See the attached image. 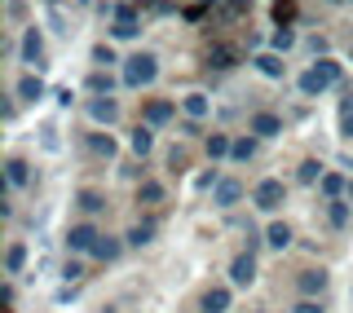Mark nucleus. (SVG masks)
Segmentation results:
<instances>
[{
    "label": "nucleus",
    "mask_w": 353,
    "mask_h": 313,
    "mask_svg": "<svg viewBox=\"0 0 353 313\" xmlns=\"http://www.w3.org/2000/svg\"><path fill=\"white\" fill-rule=\"evenodd\" d=\"M340 80V62H331V58H318L314 66H309V71L301 75V93L305 97H323L331 84Z\"/></svg>",
    "instance_id": "nucleus-1"
},
{
    "label": "nucleus",
    "mask_w": 353,
    "mask_h": 313,
    "mask_svg": "<svg viewBox=\"0 0 353 313\" xmlns=\"http://www.w3.org/2000/svg\"><path fill=\"white\" fill-rule=\"evenodd\" d=\"M154 75H159V58L154 53H132V58H124V84L128 88H146V84H154Z\"/></svg>",
    "instance_id": "nucleus-2"
},
{
    "label": "nucleus",
    "mask_w": 353,
    "mask_h": 313,
    "mask_svg": "<svg viewBox=\"0 0 353 313\" xmlns=\"http://www.w3.org/2000/svg\"><path fill=\"white\" fill-rule=\"evenodd\" d=\"M283 199H287V190L283 181H274V176H265V181L252 190V203H256L261 212H274V208H283Z\"/></svg>",
    "instance_id": "nucleus-3"
},
{
    "label": "nucleus",
    "mask_w": 353,
    "mask_h": 313,
    "mask_svg": "<svg viewBox=\"0 0 353 313\" xmlns=\"http://www.w3.org/2000/svg\"><path fill=\"white\" fill-rule=\"evenodd\" d=\"M137 9H132V5H119L115 9V27H110V36H115V40H132V36H137Z\"/></svg>",
    "instance_id": "nucleus-4"
},
{
    "label": "nucleus",
    "mask_w": 353,
    "mask_h": 313,
    "mask_svg": "<svg viewBox=\"0 0 353 313\" xmlns=\"http://www.w3.org/2000/svg\"><path fill=\"white\" fill-rule=\"evenodd\" d=\"M230 283H234V287H252V283H256V256H252V252H243L239 261L230 265Z\"/></svg>",
    "instance_id": "nucleus-5"
},
{
    "label": "nucleus",
    "mask_w": 353,
    "mask_h": 313,
    "mask_svg": "<svg viewBox=\"0 0 353 313\" xmlns=\"http://www.w3.org/2000/svg\"><path fill=\"white\" fill-rule=\"evenodd\" d=\"M97 239H102V234H97L93 225H71V234H66V248H71V252H93Z\"/></svg>",
    "instance_id": "nucleus-6"
},
{
    "label": "nucleus",
    "mask_w": 353,
    "mask_h": 313,
    "mask_svg": "<svg viewBox=\"0 0 353 313\" xmlns=\"http://www.w3.org/2000/svg\"><path fill=\"white\" fill-rule=\"evenodd\" d=\"M22 62L44 66V36H40L36 27H27V36H22Z\"/></svg>",
    "instance_id": "nucleus-7"
},
{
    "label": "nucleus",
    "mask_w": 353,
    "mask_h": 313,
    "mask_svg": "<svg viewBox=\"0 0 353 313\" xmlns=\"http://www.w3.org/2000/svg\"><path fill=\"white\" fill-rule=\"evenodd\" d=\"M88 115H93L97 124H115V119H119L115 97H88Z\"/></svg>",
    "instance_id": "nucleus-8"
},
{
    "label": "nucleus",
    "mask_w": 353,
    "mask_h": 313,
    "mask_svg": "<svg viewBox=\"0 0 353 313\" xmlns=\"http://www.w3.org/2000/svg\"><path fill=\"white\" fill-rule=\"evenodd\" d=\"M252 132H256V137H279V132H283V119L270 115V110H261V115H252Z\"/></svg>",
    "instance_id": "nucleus-9"
},
{
    "label": "nucleus",
    "mask_w": 353,
    "mask_h": 313,
    "mask_svg": "<svg viewBox=\"0 0 353 313\" xmlns=\"http://www.w3.org/2000/svg\"><path fill=\"white\" fill-rule=\"evenodd\" d=\"M243 199V181H234V176H230V181H216V208H234Z\"/></svg>",
    "instance_id": "nucleus-10"
},
{
    "label": "nucleus",
    "mask_w": 353,
    "mask_h": 313,
    "mask_svg": "<svg viewBox=\"0 0 353 313\" xmlns=\"http://www.w3.org/2000/svg\"><path fill=\"white\" fill-rule=\"evenodd\" d=\"M18 97H22V102H40V97H44V80H40V75H22V80H18Z\"/></svg>",
    "instance_id": "nucleus-11"
},
{
    "label": "nucleus",
    "mask_w": 353,
    "mask_h": 313,
    "mask_svg": "<svg viewBox=\"0 0 353 313\" xmlns=\"http://www.w3.org/2000/svg\"><path fill=\"white\" fill-rule=\"evenodd\" d=\"M256 71H261V75H270V80H283L287 66H283L279 53H256Z\"/></svg>",
    "instance_id": "nucleus-12"
},
{
    "label": "nucleus",
    "mask_w": 353,
    "mask_h": 313,
    "mask_svg": "<svg viewBox=\"0 0 353 313\" xmlns=\"http://www.w3.org/2000/svg\"><path fill=\"white\" fill-rule=\"evenodd\" d=\"M296 287H301L305 296H314V292H323V287H327V274H323V270H301Z\"/></svg>",
    "instance_id": "nucleus-13"
},
{
    "label": "nucleus",
    "mask_w": 353,
    "mask_h": 313,
    "mask_svg": "<svg viewBox=\"0 0 353 313\" xmlns=\"http://www.w3.org/2000/svg\"><path fill=\"white\" fill-rule=\"evenodd\" d=\"M230 309V287H212L203 296V313H225Z\"/></svg>",
    "instance_id": "nucleus-14"
},
{
    "label": "nucleus",
    "mask_w": 353,
    "mask_h": 313,
    "mask_svg": "<svg viewBox=\"0 0 353 313\" xmlns=\"http://www.w3.org/2000/svg\"><path fill=\"white\" fill-rule=\"evenodd\" d=\"M128 146H132V154H137V159H146L150 146H154V132H150V128H137V132L128 137Z\"/></svg>",
    "instance_id": "nucleus-15"
},
{
    "label": "nucleus",
    "mask_w": 353,
    "mask_h": 313,
    "mask_svg": "<svg viewBox=\"0 0 353 313\" xmlns=\"http://www.w3.org/2000/svg\"><path fill=\"white\" fill-rule=\"evenodd\" d=\"M181 106H185V115H190V119H203L208 110H212V102H208L203 93H190V97H181Z\"/></svg>",
    "instance_id": "nucleus-16"
},
{
    "label": "nucleus",
    "mask_w": 353,
    "mask_h": 313,
    "mask_svg": "<svg viewBox=\"0 0 353 313\" xmlns=\"http://www.w3.org/2000/svg\"><path fill=\"white\" fill-rule=\"evenodd\" d=\"M5 176H9V185H27V181H31L27 159H9V163H5Z\"/></svg>",
    "instance_id": "nucleus-17"
},
{
    "label": "nucleus",
    "mask_w": 353,
    "mask_h": 313,
    "mask_svg": "<svg viewBox=\"0 0 353 313\" xmlns=\"http://www.w3.org/2000/svg\"><path fill=\"white\" fill-rule=\"evenodd\" d=\"M265 243H270V248H279V252H283V248H287V243H292V230H287V225H283V221H274V225H270V230H265Z\"/></svg>",
    "instance_id": "nucleus-18"
},
{
    "label": "nucleus",
    "mask_w": 353,
    "mask_h": 313,
    "mask_svg": "<svg viewBox=\"0 0 353 313\" xmlns=\"http://www.w3.org/2000/svg\"><path fill=\"white\" fill-rule=\"evenodd\" d=\"M172 102H150L146 106V124H168V119H172Z\"/></svg>",
    "instance_id": "nucleus-19"
},
{
    "label": "nucleus",
    "mask_w": 353,
    "mask_h": 313,
    "mask_svg": "<svg viewBox=\"0 0 353 313\" xmlns=\"http://www.w3.org/2000/svg\"><path fill=\"white\" fill-rule=\"evenodd\" d=\"M150 239H154V225H150V221H141V225L128 230V248H146Z\"/></svg>",
    "instance_id": "nucleus-20"
},
{
    "label": "nucleus",
    "mask_w": 353,
    "mask_h": 313,
    "mask_svg": "<svg viewBox=\"0 0 353 313\" xmlns=\"http://www.w3.org/2000/svg\"><path fill=\"white\" fill-rule=\"evenodd\" d=\"M208 154H212V159H221V154H234V141H230L225 132H212V137H208Z\"/></svg>",
    "instance_id": "nucleus-21"
},
{
    "label": "nucleus",
    "mask_w": 353,
    "mask_h": 313,
    "mask_svg": "<svg viewBox=\"0 0 353 313\" xmlns=\"http://www.w3.org/2000/svg\"><path fill=\"white\" fill-rule=\"evenodd\" d=\"M93 256H97V261H115V256H119V239L102 234V239H97V248H93Z\"/></svg>",
    "instance_id": "nucleus-22"
},
{
    "label": "nucleus",
    "mask_w": 353,
    "mask_h": 313,
    "mask_svg": "<svg viewBox=\"0 0 353 313\" xmlns=\"http://www.w3.org/2000/svg\"><path fill=\"white\" fill-rule=\"evenodd\" d=\"M22 265H27V248H22V243H14V248L5 252V270H9V274H22Z\"/></svg>",
    "instance_id": "nucleus-23"
},
{
    "label": "nucleus",
    "mask_w": 353,
    "mask_h": 313,
    "mask_svg": "<svg viewBox=\"0 0 353 313\" xmlns=\"http://www.w3.org/2000/svg\"><path fill=\"white\" fill-rule=\"evenodd\" d=\"M340 190H353V185H349L340 172H327V176H323V194H327V199H340Z\"/></svg>",
    "instance_id": "nucleus-24"
},
{
    "label": "nucleus",
    "mask_w": 353,
    "mask_h": 313,
    "mask_svg": "<svg viewBox=\"0 0 353 313\" xmlns=\"http://www.w3.org/2000/svg\"><path fill=\"white\" fill-rule=\"evenodd\" d=\"M88 150L110 159V154H115V137H110V132H106V137H102V132H93V137H88Z\"/></svg>",
    "instance_id": "nucleus-25"
},
{
    "label": "nucleus",
    "mask_w": 353,
    "mask_h": 313,
    "mask_svg": "<svg viewBox=\"0 0 353 313\" xmlns=\"http://www.w3.org/2000/svg\"><path fill=\"white\" fill-rule=\"evenodd\" d=\"M296 176H301L305 185H314V181H323L327 172H323V163H318V159H305V163H301V172H296Z\"/></svg>",
    "instance_id": "nucleus-26"
},
{
    "label": "nucleus",
    "mask_w": 353,
    "mask_h": 313,
    "mask_svg": "<svg viewBox=\"0 0 353 313\" xmlns=\"http://www.w3.org/2000/svg\"><path fill=\"white\" fill-rule=\"evenodd\" d=\"M75 203H80V212H102L106 199L97 194V190H80V199H75Z\"/></svg>",
    "instance_id": "nucleus-27"
},
{
    "label": "nucleus",
    "mask_w": 353,
    "mask_h": 313,
    "mask_svg": "<svg viewBox=\"0 0 353 313\" xmlns=\"http://www.w3.org/2000/svg\"><path fill=\"white\" fill-rule=\"evenodd\" d=\"M270 44H274V53H287V49L296 44V31H292V27H279V31L270 36Z\"/></svg>",
    "instance_id": "nucleus-28"
},
{
    "label": "nucleus",
    "mask_w": 353,
    "mask_h": 313,
    "mask_svg": "<svg viewBox=\"0 0 353 313\" xmlns=\"http://www.w3.org/2000/svg\"><path fill=\"white\" fill-rule=\"evenodd\" d=\"M159 199H163V185H159V181H141L137 203H159Z\"/></svg>",
    "instance_id": "nucleus-29"
},
{
    "label": "nucleus",
    "mask_w": 353,
    "mask_h": 313,
    "mask_svg": "<svg viewBox=\"0 0 353 313\" xmlns=\"http://www.w3.org/2000/svg\"><path fill=\"white\" fill-rule=\"evenodd\" d=\"M208 66H216V71L234 66V49H212V53H208Z\"/></svg>",
    "instance_id": "nucleus-30"
},
{
    "label": "nucleus",
    "mask_w": 353,
    "mask_h": 313,
    "mask_svg": "<svg viewBox=\"0 0 353 313\" xmlns=\"http://www.w3.org/2000/svg\"><path fill=\"white\" fill-rule=\"evenodd\" d=\"M110 84H115V80H110L106 71H93V75H88V88H93L97 97H102V93H110Z\"/></svg>",
    "instance_id": "nucleus-31"
},
{
    "label": "nucleus",
    "mask_w": 353,
    "mask_h": 313,
    "mask_svg": "<svg viewBox=\"0 0 353 313\" xmlns=\"http://www.w3.org/2000/svg\"><path fill=\"white\" fill-rule=\"evenodd\" d=\"M331 225H349V203L345 199H331Z\"/></svg>",
    "instance_id": "nucleus-32"
},
{
    "label": "nucleus",
    "mask_w": 353,
    "mask_h": 313,
    "mask_svg": "<svg viewBox=\"0 0 353 313\" xmlns=\"http://www.w3.org/2000/svg\"><path fill=\"white\" fill-rule=\"evenodd\" d=\"M252 154H256V141H252V137H239L234 141V159H252Z\"/></svg>",
    "instance_id": "nucleus-33"
},
{
    "label": "nucleus",
    "mask_w": 353,
    "mask_h": 313,
    "mask_svg": "<svg viewBox=\"0 0 353 313\" xmlns=\"http://www.w3.org/2000/svg\"><path fill=\"white\" fill-rule=\"evenodd\" d=\"M93 62H97V66H110V62H119V58H115V49H106V44H97V49H93Z\"/></svg>",
    "instance_id": "nucleus-34"
},
{
    "label": "nucleus",
    "mask_w": 353,
    "mask_h": 313,
    "mask_svg": "<svg viewBox=\"0 0 353 313\" xmlns=\"http://www.w3.org/2000/svg\"><path fill=\"white\" fill-rule=\"evenodd\" d=\"M274 18H279V27H287V18H292V0H274Z\"/></svg>",
    "instance_id": "nucleus-35"
},
{
    "label": "nucleus",
    "mask_w": 353,
    "mask_h": 313,
    "mask_svg": "<svg viewBox=\"0 0 353 313\" xmlns=\"http://www.w3.org/2000/svg\"><path fill=\"white\" fill-rule=\"evenodd\" d=\"M80 274H84L80 261H66V265H62V278H80Z\"/></svg>",
    "instance_id": "nucleus-36"
},
{
    "label": "nucleus",
    "mask_w": 353,
    "mask_h": 313,
    "mask_svg": "<svg viewBox=\"0 0 353 313\" xmlns=\"http://www.w3.org/2000/svg\"><path fill=\"white\" fill-rule=\"evenodd\" d=\"M252 9V0H230V14H248Z\"/></svg>",
    "instance_id": "nucleus-37"
},
{
    "label": "nucleus",
    "mask_w": 353,
    "mask_h": 313,
    "mask_svg": "<svg viewBox=\"0 0 353 313\" xmlns=\"http://www.w3.org/2000/svg\"><path fill=\"white\" fill-rule=\"evenodd\" d=\"M353 115V93H345V102H340V119Z\"/></svg>",
    "instance_id": "nucleus-38"
},
{
    "label": "nucleus",
    "mask_w": 353,
    "mask_h": 313,
    "mask_svg": "<svg viewBox=\"0 0 353 313\" xmlns=\"http://www.w3.org/2000/svg\"><path fill=\"white\" fill-rule=\"evenodd\" d=\"M340 132H345V137L353 141V115H345V119H340Z\"/></svg>",
    "instance_id": "nucleus-39"
},
{
    "label": "nucleus",
    "mask_w": 353,
    "mask_h": 313,
    "mask_svg": "<svg viewBox=\"0 0 353 313\" xmlns=\"http://www.w3.org/2000/svg\"><path fill=\"white\" fill-rule=\"evenodd\" d=\"M296 313H318V305H314V300H301V305H296Z\"/></svg>",
    "instance_id": "nucleus-40"
},
{
    "label": "nucleus",
    "mask_w": 353,
    "mask_h": 313,
    "mask_svg": "<svg viewBox=\"0 0 353 313\" xmlns=\"http://www.w3.org/2000/svg\"><path fill=\"white\" fill-rule=\"evenodd\" d=\"M327 5H345V0H327Z\"/></svg>",
    "instance_id": "nucleus-41"
},
{
    "label": "nucleus",
    "mask_w": 353,
    "mask_h": 313,
    "mask_svg": "<svg viewBox=\"0 0 353 313\" xmlns=\"http://www.w3.org/2000/svg\"><path fill=\"white\" fill-rule=\"evenodd\" d=\"M44 5H58V0H44Z\"/></svg>",
    "instance_id": "nucleus-42"
},
{
    "label": "nucleus",
    "mask_w": 353,
    "mask_h": 313,
    "mask_svg": "<svg viewBox=\"0 0 353 313\" xmlns=\"http://www.w3.org/2000/svg\"><path fill=\"white\" fill-rule=\"evenodd\" d=\"M84 5H93V0H84Z\"/></svg>",
    "instance_id": "nucleus-43"
}]
</instances>
